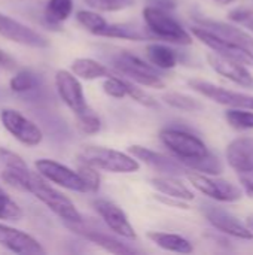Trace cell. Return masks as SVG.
<instances>
[{"instance_id":"obj_20","label":"cell","mask_w":253,"mask_h":255,"mask_svg":"<svg viewBox=\"0 0 253 255\" xmlns=\"http://www.w3.org/2000/svg\"><path fill=\"white\" fill-rule=\"evenodd\" d=\"M197 21L201 24V27L213 31L215 34H218L227 40H231L234 43H239L242 46H246L251 51H253V37L245 30H242L236 25H231L228 22H222V21H213V19H197Z\"/></svg>"},{"instance_id":"obj_19","label":"cell","mask_w":253,"mask_h":255,"mask_svg":"<svg viewBox=\"0 0 253 255\" xmlns=\"http://www.w3.org/2000/svg\"><path fill=\"white\" fill-rule=\"evenodd\" d=\"M70 230H73L75 233L81 235L82 238H85L86 241L95 244L97 247L112 253V254L118 255H130L136 254V251L124 244H121L118 239L109 236V235H104V233H100V232H95V230H86V229H81L79 224H67Z\"/></svg>"},{"instance_id":"obj_36","label":"cell","mask_w":253,"mask_h":255,"mask_svg":"<svg viewBox=\"0 0 253 255\" xmlns=\"http://www.w3.org/2000/svg\"><path fill=\"white\" fill-rule=\"evenodd\" d=\"M103 91L113 99L127 97V79L119 76H109L103 82Z\"/></svg>"},{"instance_id":"obj_7","label":"cell","mask_w":253,"mask_h":255,"mask_svg":"<svg viewBox=\"0 0 253 255\" xmlns=\"http://www.w3.org/2000/svg\"><path fill=\"white\" fill-rule=\"evenodd\" d=\"M191 31L198 40H201L206 46H209L215 54L234 60L240 64L253 67V51H251L249 48L234 43L231 40H227L204 27H192Z\"/></svg>"},{"instance_id":"obj_31","label":"cell","mask_w":253,"mask_h":255,"mask_svg":"<svg viewBox=\"0 0 253 255\" xmlns=\"http://www.w3.org/2000/svg\"><path fill=\"white\" fill-rule=\"evenodd\" d=\"M225 120L228 124L236 130H252L253 128V112L240 109V108H231L225 112Z\"/></svg>"},{"instance_id":"obj_33","label":"cell","mask_w":253,"mask_h":255,"mask_svg":"<svg viewBox=\"0 0 253 255\" xmlns=\"http://www.w3.org/2000/svg\"><path fill=\"white\" fill-rule=\"evenodd\" d=\"M91 9L101 10V12H116L131 7L134 0H84Z\"/></svg>"},{"instance_id":"obj_23","label":"cell","mask_w":253,"mask_h":255,"mask_svg":"<svg viewBox=\"0 0 253 255\" xmlns=\"http://www.w3.org/2000/svg\"><path fill=\"white\" fill-rule=\"evenodd\" d=\"M70 69L78 78H82L85 81L112 76V72L109 70V67H106L104 64L92 58H76L73 60Z\"/></svg>"},{"instance_id":"obj_38","label":"cell","mask_w":253,"mask_h":255,"mask_svg":"<svg viewBox=\"0 0 253 255\" xmlns=\"http://www.w3.org/2000/svg\"><path fill=\"white\" fill-rule=\"evenodd\" d=\"M0 163L3 164V169H18V167H25V161L15 152L0 148Z\"/></svg>"},{"instance_id":"obj_18","label":"cell","mask_w":253,"mask_h":255,"mask_svg":"<svg viewBox=\"0 0 253 255\" xmlns=\"http://www.w3.org/2000/svg\"><path fill=\"white\" fill-rule=\"evenodd\" d=\"M227 161L239 173L253 170V139L237 137L227 146Z\"/></svg>"},{"instance_id":"obj_1","label":"cell","mask_w":253,"mask_h":255,"mask_svg":"<svg viewBox=\"0 0 253 255\" xmlns=\"http://www.w3.org/2000/svg\"><path fill=\"white\" fill-rule=\"evenodd\" d=\"M1 179L16 190L33 194L66 224H82V215L76 209L75 203L66 194L54 188L49 181L45 179L37 170L31 172L28 166L18 169H3Z\"/></svg>"},{"instance_id":"obj_32","label":"cell","mask_w":253,"mask_h":255,"mask_svg":"<svg viewBox=\"0 0 253 255\" xmlns=\"http://www.w3.org/2000/svg\"><path fill=\"white\" fill-rule=\"evenodd\" d=\"M76 19L84 28H86L88 31H91L95 36L98 34L100 30H103L107 25V21L100 13H97L94 10H85V9L78 10L76 12Z\"/></svg>"},{"instance_id":"obj_30","label":"cell","mask_w":253,"mask_h":255,"mask_svg":"<svg viewBox=\"0 0 253 255\" xmlns=\"http://www.w3.org/2000/svg\"><path fill=\"white\" fill-rule=\"evenodd\" d=\"M24 217L21 206L0 187V220L1 221H19Z\"/></svg>"},{"instance_id":"obj_16","label":"cell","mask_w":253,"mask_h":255,"mask_svg":"<svg viewBox=\"0 0 253 255\" xmlns=\"http://www.w3.org/2000/svg\"><path fill=\"white\" fill-rule=\"evenodd\" d=\"M204 215L207 221L221 233H225L228 236H233L236 239H243V241H251L253 239V232L230 212L225 209L216 208V206H206L204 208Z\"/></svg>"},{"instance_id":"obj_15","label":"cell","mask_w":253,"mask_h":255,"mask_svg":"<svg viewBox=\"0 0 253 255\" xmlns=\"http://www.w3.org/2000/svg\"><path fill=\"white\" fill-rule=\"evenodd\" d=\"M0 247L15 254L43 255L45 248L31 235L0 223Z\"/></svg>"},{"instance_id":"obj_4","label":"cell","mask_w":253,"mask_h":255,"mask_svg":"<svg viewBox=\"0 0 253 255\" xmlns=\"http://www.w3.org/2000/svg\"><path fill=\"white\" fill-rule=\"evenodd\" d=\"M143 18L148 30L158 39L177 45L192 43V36L164 9L158 6H148L143 9Z\"/></svg>"},{"instance_id":"obj_24","label":"cell","mask_w":253,"mask_h":255,"mask_svg":"<svg viewBox=\"0 0 253 255\" xmlns=\"http://www.w3.org/2000/svg\"><path fill=\"white\" fill-rule=\"evenodd\" d=\"M146 57L151 64L163 70H169L177 66L176 51L163 43H149L146 46Z\"/></svg>"},{"instance_id":"obj_27","label":"cell","mask_w":253,"mask_h":255,"mask_svg":"<svg viewBox=\"0 0 253 255\" xmlns=\"http://www.w3.org/2000/svg\"><path fill=\"white\" fill-rule=\"evenodd\" d=\"M39 85V79L37 76L28 70V69H22L19 70L15 76H12L10 82H9V88L16 93V94H25L30 93L33 90H36Z\"/></svg>"},{"instance_id":"obj_35","label":"cell","mask_w":253,"mask_h":255,"mask_svg":"<svg viewBox=\"0 0 253 255\" xmlns=\"http://www.w3.org/2000/svg\"><path fill=\"white\" fill-rule=\"evenodd\" d=\"M78 172H79V175L82 176L84 182L86 184L88 193H95V191H98V188H100V181H101V179H100L98 169H95V167L91 166V164H86V163L79 161Z\"/></svg>"},{"instance_id":"obj_42","label":"cell","mask_w":253,"mask_h":255,"mask_svg":"<svg viewBox=\"0 0 253 255\" xmlns=\"http://www.w3.org/2000/svg\"><path fill=\"white\" fill-rule=\"evenodd\" d=\"M215 1H218V3H221V4H230V3L234 1V0H215Z\"/></svg>"},{"instance_id":"obj_14","label":"cell","mask_w":253,"mask_h":255,"mask_svg":"<svg viewBox=\"0 0 253 255\" xmlns=\"http://www.w3.org/2000/svg\"><path fill=\"white\" fill-rule=\"evenodd\" d=\"M128 152L161 175L179 176V175L188 173L186 172L188 167L183 163H180L179 160H173L171 157H167V155L152 151L149 148H145L140 145H133L128 148Z\"/></svg>"},{"instance_id":"obj_22","label":"cell","mask_w":253,"mask_h":255,"mask_svg":"<svg viewBox=\"0 0 253 255\" xmlns=\"http://www.w3.org/2000/svg\"><path fill=\"white\" fill-rule=\"evenodd\" d=\"M148 239L152 241L157 247L177 254H191L194 251L191 242L180 235L173 233H163V232H149Z\"/></svg>"},{"instance_id":"obj_13","label":"cell","mask_w":253,"mask_h":255,"mask_svg":"<svg viewBox=\"0 0 253 255\" xmlns=\"http://www.w3.org/2000/svg\"><path fill=\"white\" fill-rule=\"evenodd\" d=\"M92 206H94L95 212L100 215V218L104 221V224L113 233L119 235L121 238L130 239V241H134L137 238L125 212L119 206H116L113 202H109L104 199H97L92 202Z\"/></svg>"},{"instance_id":"obj_39","label":"cell","mask_w":253,"mask_h":255,"mask_svg":"<svg viewBox=\"0 0 253 255\" xmlns=\"http://www.w3.org/2000/svg\"><path fill=\"white\" fill-rule=\"evenodd\" d=\"M239 179L242 187L248 191V194L253 196V170L252 172H243L239 173Z\"/></svg>"},{"instance_id":"obj_25","label":"cell","mask_w":253,"mask_h":255,"mask_svg":"<svg viewBox=\"0 0 253 255\" xmlns=\"http://www.w3.org/2000/svg\"><path fill=\"white\" fill-rule=\"evenodd\" d=\"M97 36L103 37H116V39H125V40H134L140 42L145 40V33H142L139 28L133 27L131 24H107L103 30L98 31Z\"/></svg>"},{"instance_id":"obj_9","label":"cell","mask_w":253,"mask_h":255,"mask_svg":"<svg viewBox=\"0 0 253 255\" xmlns=\"http://www.w3.org/2000/svg\"><path fill=\"white\" fill-rule=\"evenodd\" d=\"M0 121L4 130L19 143L25 146H37L43 140V133L31 120L24 117L16 109H3Z\"/></svg>"},{"instance_id":"obj_17","label":"cell","mask_w":253,"mask_h":255,"mask_svg":"<svg viewBox=\"0 0 253 255\" xmlns=\"http://www.w3.org/2000/svg\"><path fill=\"white\" fill-rule=\"evenodd\" d=\"M207 63L209 66L219 73L221 76L230 79L231 82L245 87V88H252L253 90V76L251 75V72L246 69L245 64H240L234 60L221 57L218 54H209L207 55Z\"/></svg>"},{"instance_id":"obj_6","label":"cell","mask_w":253,"mask_h":255,"mask_svg":"<svg viewBox=\"0 0 253 255\" xmlns=\"http://www.w3.org/2000/svg\"><path fill=\"white\" fill-rule=\"evenodd\" d=\"M186 178L195 190H198L201 194H204L216 202L233 203V202L242 200V197H243L242 190L237 185H234L225 179H218V178H213L212 175L200 173L195 170L188 172Z\"/></svg>"},{"instance_id":"obj_40","label":"cell","mask_w":253,"mask_h":255,"mask_svg":"<svg viewBox=\"0 0 253 255\" xmlns=\"http://www.w3.org/2000/svg\"><path fill=\"white\" fill-rule=\"evenodd\" d=\"M0 67L1 69H9V70L16 67V61L7 52H4L3 49H0Z\"/></svg>"},{"instance_id":"obj_2","label":"cell","mask_w":253,"mask_h":255,"mask_svg":"<svg viewBox=\"0 0 253 255\" xmlns=\"http://www.w3.org/2000/svg\"><path fill=\"white\" fill-rule=\"evenodd\" d=\"M78 160L94 166L98 170L110 173H134L140 169V164L130 152H121L116 149L86 145L78 152Z\"/></svg>"},{"instance_id":"obj_11","label":"cell","mask_w":253,"mask_h":255,"mask_svg":"<svg viewBox=\"0 0 253 255\" xmlns=\"http://www.w3.org/2000/svg\"><path fill=\"white\" fill-rule=\"evenodd\" d=\"M55 88H57V93H58L60 99L63 100V103L72 112H75V115L84 114L89 109V106L86 105V100H85L84 88H82L78 76L73 72H69L64 69L58 70L55 73Z\"/></svg>"},{"instance_id":"obj_41","label":"cell","mask_w":253,"mask_h":255,"mask_svg":"<svg viewBox=\"0 0 253 255\" xmlns=\"http://www.w3.org/2000/svg\"><path fill=\"white\" fill-rule=\"evenodd\" d=\"M246 226H248V227H249V229L253 232V217H251V218L246 221Z\"/></svg>"},{"instance_id":"obj_28","label":"cell","mask_w":253,"mask_h":255,"mask_svg":"<svg viewBox=\"0 0 253 255\" xmlns=\"http://www.w3.org/2000/svg\"><path fill=\"white\" fill-rule=\"evenodd\" d=\"M163 100L171 106V108H176V109H180V111H186V112H197V111H201L203 109V103L188 94H182V93H167L163 96Z\"/></svg>"},{"instance_id":"obj_26","label":"cell","mask_w":253,"mask_h":255,"mask_svg":"<svg viewBox=\"0 0 253 255\" xmlns=\"http://www.w3.org/2000/svg\"><path fill=\"white\" fill-rule=\"evenodd\" d=\"M73 12L72 0H49L45 9V19L49 24H60L66 21Z\"/></svg>"},{"instance_id":"obj_5","label":"cell","mask_w":253,"mask_h":255,"mask_svg":"<svg viewBox=\"0 0 253 255\" xmlns=\"http://www.w3.org/2000/svg\"><path fill=\"white\" fill-rule=\"evenodd\" d=\"M160 139L166 145V148H169V151H171L183 164L210 154L209 148L198 136L185 130L164 128L160 133Z\"/></svg>"},{"instance_id":"obj_34","label":"cell","mask_w":253,"mask_h":255,"mask_svg":"<svg viewBox=\"0 0 253 255\" xmlns=\"http://www.w3.org/2000/svg\"><path fill=\"white\" fill-rule=\"evenodd\" d=\"M76 123H78V128L85 134H95L101 128V123L98 117L91 109H88L84 114L76 115Z\"/></svg>"},{"instance_id":"obj_21","label":"cell","mask_w":253,"mask_h":255,"mask_svg":"<svg viewBox=\"0 0 253 255\" xmlns=\"http://www.w3.org/2000/svg\"><path fill=\"white\" fill-rule=\"evenodd\" d=\"M151 185L161 194L167 196V197H173V199H179L183 202H191L194 200V193L176 176H170V175H161L157 178L151 179Z\"/></svg>"},{"instance_id":"obj_3","label":"cell","mask_w":253,"mask_h":255,"mask_svg":"<svg viewBox=\"0 0 253 255\" xmlns=\"http://www.w3.org/2000/svg\"><path fill=\"white\" fill-rule=\"evenodd\" d=\"M112 66L118 75L125 76L127 79H131L140 85L163 90L166 88V82L163 81L161 75L158 73V67L154 64H149L139 58L137 55L131 52H119L116 57L112 60Z\"/></svg>"},{"instance_id":"obj_10","label":"cell","mask_w":253,"mask_h":255,"mask_svg":"<svg viewBox=\"0 0 253 255\" xmlns=\"http://www.w3.org/2000/svg\"><path fill=\"white\" fill-rule=\"evenodd\" d=\"M188 85L198 94L230 108H240V109H249L253 111V96H248L245 93L231 91L227 88H222L213 82L204 81V79H189Z\"/></svg>"},{"instance_id":"obj_8","label":"cell","mask_w":253,"mask_h":255,"mask_svg":"<svg viewBox=\"0 0 253 255\" xmlns=\"http://www.w3.org/2000/svg\"><path fill=\"white\" fill-rule=\"evenodd\" d=\"M34 169L49 182L75 193H88L86 184L78 170H73L55 160L40 158L34 161Z\"/></svg>"},{"instance_id":"obj_12","label":"cell","mask_w":253,"mask_h":255,"mask_svg":"<svg viewBox=\"0 0 253 255\" xmlns=\"http://www.w3.org/2000/svg\"><path fill=\"white\" fill-rule=\"evenodd\" d=\"M0 36L30 48H48L49 40L24 22L0 12Z\"/></svg>"},{"instance_id":"obj_29","label":"cell","mask_w":253,"mask_h":255,"mask_svg":"<svg viewBox=\"0 0 253 255\" xmlns=\"http://www.w3.org/2000/svg\"><path fill=\"white\" fill-rule=\"evenodd\" d=\"M189 170H195L200 173H206V175H221L224 172V164L221 163V160L218 157H215L212 152L203 158L198 160H192L189 163L185 164Z\"/></svg>"},{"instance_id":"obj_37","label":"cell","mask_w":253,"mask_h":255,"mask_svg":"<svg viewBox=\"0 0 253 255\" xmlns=\"http://www.w3.org/2000/svg\"><path fill=\"white\" fill-rule=\"evenodd\" d=\"M127 97L133 99L134 102H137V103H140V105H143L146 108H155L158 105L157 100L151 94H148L142 88L133 85L130 81H127Z\"/></svg>"}]
</instances>
